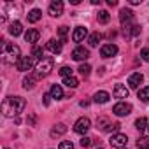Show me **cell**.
I'll list each match as a JSON object with an SVG mask.
<instances>
[{
    "label": "cell",
    "mask_w": 149,
    "mask_h": 149,
    "mask_svg": "<svg viewBox=\"0 0 149 149\" xmlns=\"http://www.w3.org/2000/svg\"><path fill=\"white\" fill-rule=\"evenodd\" d=\"M25 105H26L25 98H21V97H7L2 102V114L6 118H14L19 112H23Z\"/></svg>",
    "instance_id": "cell-1"
},
{
    "label": "cell",
    "mask_w": 149,
    "mask_h": 149,
    "mask_svg": "<svg viewBox=\"0 0 149 149\" xmlns=\"http://www.w3.org/2000/svg\"><path fill=\"white\" fill-rule=\"evenodd\" d=\"M2 53H4V61L6 63H18V60L21 58L19 56V47L16 44H11V42H4V47H2Z\"/></svg>",
    "instance_id": "cell-2"
},
{
    "label": "cell",
    "mask_w": 149,
    "mask_h": 149,
    "mask_svg": "<svg viewBox=\"0 0 149 149\" xmlns=\"http://www.w3.org/2000/svg\"><path fill=\"white\" fill-rule=\"evenodd\" d=\"M53 65H54V60L51 56H44L39 63H37V76L39 77H46L51 74L53 70Z\"/></svg>",
    "instance_id": "cell-3"
},
{
    "label": "cell",
    "mask_w": 149,
    "mask_h": 149,
    "mask_svg": "<svg viewBox=\"0 0 149 149\" xmlns=\"http://www.w3.org/2000/svg\"><path fill=\"white\" fill-rule=\"evenodd\" d=\"M119 123H112L107 116H100V118H97V128L100 130V132H118L119 130Z\"/></svg>",
    "instance_id": "cell-4"
},
{
    "label": "cell",
    "mask_w": 149,
    "mask_h": 149,
    "mask_svg": "<svg viewBox=\"0 0 149 149\" xmlns=\"http://www.w3.org/2000/svg\"><path fill=\"white\" fill-rule=\"evenodd\" d=\"M90 128H91V121L88 118H79L76 121V125H74V132L79 133V135H84Z\"/></svg>",
    "instance_id": "cell-5"
},
{
    "label": "cell",
    "mask_w": 149,
    "mask_h": 149,
    "mask_svg": "<svg viewBox=\"0 0 149 149\" xmlns=\"http://www.w3.org/2000/svg\"><path fill=\"white\" fill-rule=\"evenodd\" d=\"M112 112L118 116V118H123V116H128L132 112V105L128 102H118L114 107H112Z\"/></svg>",
    "instance_id": "cell-6"
},
{
    "label": "cell",
    "mask_w": 149,
    "mask_h": 149,
    "mask_svg": "<svg viewBox=\"0 0 149 149\" xmlns=\"http://www.w3.org/2000/svg\"><path fill=\"white\" fill-rule=\"evenodd\" d=\"M32 67H33V56H21L16 63V68L21 70V72L32 70Z\"/></svg>",
    "instance_id": "cell-7"
},
{
    "label": "cell",
    "mask_w": 149,
    "mask_h": 149,
    "mask_svg": "<svg viewBox=\"0 0 149 149\" xmlns=\"http://www.w3.org/2000/svg\"><path fill=\"white\" fill-rule=\"evenodd\" d=\"M111 146L112 147H118V149H123L125 146H126V142H128V137L125 135V133H114L112 137H111Z\"/></svg>",
    "instance_id": "cell-8"
},
{
    "label": "cell",
    "mask_w": 149,
    "mask_h": 149,
    "mask_svg": "<svg viewBox=\"0 0 149 149\" xmlns=\"http://www.w3.org/2000/svg\"><path fill=\"white\" fill-rule=\"evenodd\" d=\"M72 58L76 60V61H84V60L90 58V51L86 47H83V46H77L76 49L72 51Z\"/></svg>",
    "instance_id": "cell-9"
},
{
    "label": "cell",
    "mask_w": 149,
    "mask_h": 149,
    "mask_svg": "<svg viewBox=\"0 0 149 149\" xmlns=\"http://www.w3.org/2000/svg\"><path fill=\"white\" fill-rule=\"evenodd\" d=\"M118 54V46L116 44H104L100 47V56L102 58H112Z\"/></svg>",
    "instance_id": "cell-10"
},
{
    "label": "cell",
    "mask_w": 149,
    "mask_h": 149,
    "mask_svg": "<svg viewBox=\"0 0 149 149\" xmlns=\"http://www.w3.org/2000/svg\"><path fill=\"white\" fill-rule=\"evenodd\" d=\"M49 14L53 18H58L63 14V2H60V0H53V2L49 4Z\"/></svg>",
    "instance_id": "cell-11"
},
{
    "label": "cell",
    "mask_w": 149,
    "mask_h": 149,
    "mask_svg": "<svg viewBox=\"0 0 149 149\" xmlns=\"http://www.w3.org/2000/svg\"><path fill=\"white\" fill-rule=\"evenodd\" d=\"M142 81H144V76H142V74H140V72H133L132 76L128 77V86L133 88V90H137V88L142 84Z\"/></svg>",
    "instance_id": "cell-12"
},
{
    "label": "cell",
    "mask_w": 149,
    "mask_h": 149,
    "mask_svg": "<svg viewBox=\"0 0 149 149\" xmlns=\"http://www.w3.org/2000/svg\"><path fill=\"white\" fill-rule=\"evenodd\" d=\"M86 35H88V30L84 26H76V30H74V33H72V40L74 42H83Z\"/></svg>",
    "instance_id": "cell-13"
},
{
    "label": "cell",
    "mask_w": 149,
    "mask_h": 149,
    "mask_svg": "<svg viewBox=\"0 0 149 149\" xmlns=\"http://www.w3.org/2000/svg\"><path fill=\"white\" fill-rule=\"evenodd\" d=\"M46 49H47V51H51L53 54H60V53H61V42H60V40H56V39H51V40H47Z\"/></svg>",
    "instance_id": "cell-14"
},
{
    "label": "cell",
    "mask_w": 149,
    "mask_h": 149,
    "mask_svg": "<svg viewBox=\"0 0 149 149\" xmlns=\"http://www.w3.org/2000/svg\"><path fill=\"white\" fill-rule=\"evenodd\" d=\"M37 81H39V76H37V74H28V76L23 79V88H25V90H32V88L37 84Z\"/></svg>",
    "instance_id": "cell-15"
},
{
    "label": "cell",
    "mask_w": 149,
    "mask_h": 149,
    "mask_svg": "<svg viewBox=\"0 0 149 149\" xmlns=\"http://www.w3.org/2000/svg\"><path fill=\"white\" fill-rule=\"evenodd\" d=\"M39 37H40V32L35 30V28H28V32L25 33V40H26L28 44H35V42L39 40Z\"/></svg>",
    "instance_id": "cell-16"
},
{
    "label": "cell",
    "mask_w": 149,
    "mask_h": 149,
    "mask_svg": "<svg viewBox=\"0 0 149 149\" xmlns=\"http://www.w3.org/2000/svg\"><path fill=\"white\" fill-rule=\"evenodd\" d=\"M128 95H130V91H128L126 86H123V84H116L114 86V97L116 98H128Z\"/></svg>",
    "instance_id": "cell-17"
},
{
    "label": "cell",
    "mask_w": 149,
    "mask_h": 149,
    "mask_svg": "<svg viewBox=\"0 0 149 149\" xmlns=\"http://www.w3.org/2000/svg\"><path fill=\"white\" fill-rule=\"evenodd\" d=\"M21 32H23V25H21L19 21H13V23L9 25V33H11V35L18 37V35H21Z\"/></svg>",
    "instance_id": "cell-18"
},
{
    "label": "cell",
    "mask_w": 149,
    "mask_h": 149,
    "mask_svg": "<svg viewBox=\"0 0 149 149\" xmlns=\"http://www.w3.org/2000/svg\"><path fill=\"white\" fill-rule=\"evenodd\" d=\"M109 98H111V95L107 91H97L93 95V102H97V104H105V102H109Z\"/></svg>",
    "instance_id": "cell-19"
},
{
    "label": "cell",
    "mask_w": 149,
    "mask_h": 149,
    "mask_svg": "<svg viewBox=\"0 0 149 149\" xmlns=\"http://www.w3.org/2000/svg\"><path fill=\"white\" fill-rule=\"evenodd\" d=\"M133 19V11H130V9H121V13H119V21L125 25V23H128V21H132Z\"/></svg>",
    "instance_id": "cell-20"
},
{
    "label": "cell",
    "mask_w": 149,
    "mask_h": 149,
    "mask_svg": "<svg viewBox=\"0 0 149 149\" xmlns=\"http://www.w3.org/2000/svg\"><path fill=\"white\" fill-rule=\"evenodd\" d=\"M49 93H51V97H53V98H56V100L63 98V90H61V86H60V84H53Z\"/></svg>",
    "instance_id": "cell-21"
},
{
    "label": "cell",
    "mask_w": 149,
    "mask_h": 149,
    "mask_svg": "<svg viewBox=\"0 0 149 149\" xmlns=\"http://www.w3.org/2000/svg\"><path fill=\"white\" fill-rule=\"evenodd\" d=\"M67 132V126L63 125V123H58V125H54L53 126V130H51V137H58V135H63Z\"/></svg>",
    "instance_id": "cell-22"
},
{
    "label": "cell",
    "mask_w": 149,
    "mask_h": 149,
    "mask_svg": "<svg viewBox=\"0 0 149 149\" xmlns=\"http://www.w3.org/2000/svg\"><path fill=\"white\" fill-rule=\"evenodd\" d=\"M26 16H28V21H30V23H37V21L42 18V13H40L39 9H32Z\"/></svg>",
    "instance_id": "cell-23"
},
{
    "label": "cell",
    "mask_w": 149,
    "mask_h": 149,
    "mask_svg": "<svg viewBox=\"0 0 149 149\" xmlns=\"http://www.w3.org/2000/svg\"><path fill=\"white\" fill-rule=\"evenodd\" d=\"M63 84H65L67 88H77V86H79V79L74 77V76H70V77H65V79H63Z\"/></svg>",
    "instance_id": "cell-24"
},
{
    "label": "cell",
    "mask_w": 149,
    "mask_h": 149,
    "mask_svg": "<svg viewBox=\"0 0 149 149\" xmlns=\"http://www.w3.org/2000/svg\"><path fill=\"white\" fill-rule=\"evenodd\" d=\"M100 40H102V33L95 32V33H91V35H90L88 44H90V47H95V46H98V42H100Z\"/></svg>",
    "instance_id": "cell-25"
},
{
    "label": "cell",
    "mask_w": 149,
    "mask_h": 149,
    "mask_svg": "<svg viewBox=\"0 0 149 149\" xmlns=\"http://www.w3.org/2000/svg\"><path fill=\"white\" fill-rule=\"evenodd\" d=\"M147 125H149V121H147L146 118H139V119L135 121V128H137L139 132H144V130L147 128Z\"/></svg>",
    "instance_id": "cell-26"
},
{
    "label": "cell",
    "mask_w": 149,
    "mask_h": 149,
    "mask_svg": "<svg viewBox=\"0 0 149 149\" xmlns=\"http://www.w3.org/2000/svg\"><path fill=\"white\" fill-rule=\"evenodd\" d=\"M98 23H102V25H107L109 23V19H111V16H109V13L107 11H98Z\"/></svg>",
    "instance_id": "cell-27"
},
{
    "label": "cell",
    "mask_w": 149,
    "mask_h": 149,
    "mask_svg": "<svg viewBox=\"0 0 149 149\" xmlns=\"http://www.w3.org/2000/svg\"><path fill=\"white\" fill-rule=\"evenodd\" d=\"M77 70H79V74H81L83 77H88V76H90V72H91V67H90L88 63H81Z\"/></svg>",
    "instance_id": "cell-28"
},
{
    "label": "cell",
    "mask_w": 149,
    "mask_h": 149,
    "mask_svg": "<svg viewBox=\"0 0 149 149\" xmlns=\"http://www.w3.org/2000/svg\"><path fill=\"white\" fill-rule=\"evenodd\" d=\"M137 147L139 149H149V137H139Z\"/></svg>",
    "instance_id": "cell-29"
},
{
    "label": "cell",
    "mask_w": 149,
    "mask_h": 149,
    "mask_svg": "<svg viewBox=\"0 0 149 149\" xmlns=\"http://www.w3.org/2000/svg\"><path fill=\"white\" fill-rule=\"evenodd\" d=\"M139 98L142 102H147L149 100V86H144V88L139 90Z\"/></svg>",
    "instance_id": "cell-30"
},
{
    "label": "cell",
    "mask_w": 149,
    "mask_h": 149,
    "mask_svg": "<svg viewBox=\"0 0 149 149\" xmlns=\"http://www.w3.org/2000/svg\"><path fill=\"white\" fill-rule=\"evenodd\" d=\"M58 72H60V76H61V77L65 79V77H70V76H72V72H74V70H72L70 67H61V68H60Z\"/></svg>",
    "instance_id": "cell-31"
},
{
    "label": "cell",
    "mask_w": 149,
    "mask_h": 149,
    "mask_svg": "<svg viewBox=\"0 0 149 149\" xmlns=\"http://www.w3.org/2000/svg\"><path fill=\"white\" fill-rule=\"evenodd\" d=\"M32 56H33V58H37V60L40 61V60L44 58V56H42V47H39V46H33V49H32Z\"/></svg>",
    "instance_id": "cell-32"
},
{
    "label": "cell",
    "mask_w": 149,
    "mask_h": 149,
    "mask_svg": "<svg viewBox=\"0 0 149 149\" xmlns=\"http://www.w3.org/2000/svg\"><path fill=\"white\" fill-rule=\"evenodd\" d=\"M58 33H60V37H61V44H63V42H65V39H67L68 28H67V26H60V28H58Z\"/></svg>",
    "instance_id": "cell-33"
},
{
    "label": "cell",
    "mask_w": 149,
    "mask_h": 149,
    "mask_svg": "<svg viewBox=\"0 0 149 149\" xmlns=\"http://www.w3.org/2000/svg\"><path fill=\"white\" fill-rule=\"evenodd\" d=\"M60 149H74V144H72L70 140H63V142L60 144Z\"/></svg>",
    "instance_id": "cell-34"
},
{
    "label": "cell",
    "mask_w": 149,
    "mask_h": 149,
    "mask_svg": "<svg viewBox=\"0 0 149 149\" xmlns=\"http://www.w3.org/2000/svg\"><path fill=\"white\" fill-rule=\"evenodd\" d=\"M140 58H142L144 61H147V63H149V47H146V49H142V51H140Z\"/></svg>",
    "instance_id": "cell-35"
},
{
    "label": "cell",
    "mask_w": 149,
    "mask_h": 149,
    "mask_svg": "<svg viewBox=\"0 0 149 149\" xmlns=\"http://www.w3.org/2000/svg\"><path fill=\"white\" fill-rule=\"evenodd\" d=\"M81 146H83V147H90V146H91V139H90V137H83V139H81Z\"/></svg>",
    "instance_id": "cell-36"
},
{
    "label": "cell",
    "mask_w": 149,
    "mask_h": 149,
    "mask_svg": "<svg viewBox=\"0 0 149 149\" xmlns=\"http://www.w3.org/2000/svg\"><path fill=\"white\" fill-rule=\"evenodd\" d=\"M42 98H44V105H49V102H51V100H49V98H51V93H46Z\"/></svg>",
    "instance_id": "cell-37"
},
{
    "label": "cell",
    "mask_w": 149,
    "mask_h": 149,
    "mask_svg": "<svg viewBox=\"0 0 149 149\" xmlns=\"http://www.w3.org/2000/svg\"><path fill=\"white\" fill-rule=\"evenodd\" d=\"M107 4H109V6H112V7H114V6H118V0H107Z\"/></svg>",
    "instance_id": "cell-38"
},
{
    "label": "cell",
    "mask_w": 149,
    "mask_h": 149,
    "mask_svg": "<svg viewBox=\"0 0 149 149\" xmlns=\"http://www.w3.org/2000/svg\"><path fill=\"white\" fill-rule=\"evenodd\" d=\"M140 2H142V0H130V4H132V6H139Z\"/></svg>",
    "instance_id": "cell-39"
},
{
    "label": "cell",
    "mask_w": 149,
    "mask_h": 149,
    "mask_svg": "<svg viewBox=\"0 0 149 149\" xmlns=\"http://www.w3.org/2000/svg\"><path fill=\"white\" fill-rule=\"evenodd\" d=\"M147 130H149V125H147Z\"/></svg>",
    "instance_id": "cell-40"
},
{
    "label": "cell",
    "mask_w": 149,
    "mask_h": 149,
    "mask_svg": "<svg viewBox=\"0 0 149 149\" xmlns=\"http://www.w3.org/2000/svg\"><path fill=\"white\" fill-rule=\"evenodd\" d=\"M6 149H9V147H6Z\"/></svg>",
    "instance_id": "cell-41"
}]
</instances>
